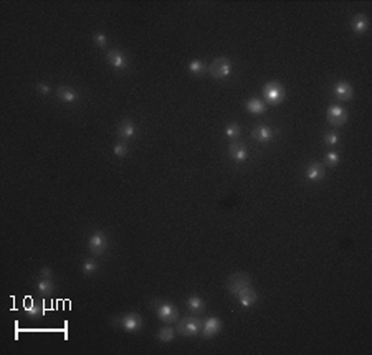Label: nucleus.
Here are the masks:
<instances>
[{
  "label": "nucleus",
  "mask_w": 372,
  "mask_h": 355,
  "mask_svg": "<svg viewBox=\"0 0 372 355\" xmlns=\"http://www.w3.org/2000/svg\"><path fill=\"white\" fill-rule=\"evenodd\" d=\"M118 322H120V326L122 327L124 331L128 332H138L142 329V317L139 316L138 313H129V314H124L122 317H118Z\"/></svg>",
  "instance_id": "obj_6"
},
{
  "label": "nucleus",
  "mask_w": 372,
  "mask_h": 355,
  "mask_svg": "<svg viewBox=\"0 0 372 355\" xmlns=\"http://www.w3.org/2000/svg\"><path fill=\"white\" fill-rule=\"evenodd\" d=\"M235 296H236L238 303L244 306V308H250V306L256 304V301H258V294H256V291L252 286L244 288L242 291H238Z\"/></svg>",
  "instance_id": "obj_13"
},
{
  "label": "nucleus",
  "mask_w": 372,
  "mask_h": 355,
  "mask_svg": "<svg viewBox=\"0 0 372 355\" xmlns=\"http://www.w3.org/2000/svg\"><path fill=\"white\" fill-rule=\"evenodd\" d=\"M252 136L256 142L265 144V142H270L274 137V131L270 126H258L255 131L252 132Z\"/></svg>",
  "instance_id": "obj_18"
},
{
  "label": "nucleus",
  "mask_w": 372,
  "mask_h": 355,
  "mask_svg": "<svg viewBox=\"0 0 372 355\" xmlns=\"http://www.w3.org/2000/svg\"><path fill=\"white\" fill-rule=\"evenodd\" d=\"M26 316H30V317H34V319H36V317H40V316H43V308L40 304H35V303H30V304H26Z\"/></svg>",
  "instance_id": "obj_25"
},
{
  "label": "nucleus",
  "mask_w": 372,
  "mask_h": 355,
  "mask_svg": "<svg viewBox=\"0 0 372 355\" xmlns=\"http://www.w3.org/2000/svg\"><path fill=\"white\" fill-rule=\"evenodd\" d=\"M332 94L336 96L339 101H351L354 96V89L351 83L348 81H338L332 86Z\"/></svg>",
  "instance_id": "obj_11"
},
{
  "label": "nucleus",
  "mask_w": 372,
  "mask_h": 355,
  "mask_svg": "<svg viewBox=\"0 0 372 355\" xmlns=\"http://www.w3.org/2000/svg\"><path fill=\"white\" fill-rule=\"evenodd\" d=\"M36 289L42 296H50L55 291V281H53V278H40L36 281Z\"/></svg>",
  "instance_id": "obj_20"
},
{
  "label": "nucleus",
  "mask_w": 372,
  "mask_h": 355,
  "mask_svg": "<svg viewBox=\"0 0 372 355\" xmlns=\"http://www.w3.org/2000/svg\"><path fill=\"white\" fill-rule=\"evenodd\" d=\"M250 284H252V279L245 273H235L227 279V288H228V291L232 294H236L238 291H242L244 288L250 286Z\"/></svg>",
  "instance_id": "obj_8"
},
{
  "label": "nucleus",
  "mask_w": 372,
  "mask_h": 355,
  "mask_svg": "<svg viewBox=\"0 0 372 355\" xmlns=\"http://www.w3.org/2000/svg\"><path fill=\"white\" fill-rule=\"evenodd\" d=\"M88 248H90V251L93 253L94 256L103 255V253L108 250V238H106V235L101 233V231H94V233H91L90 240H88Z\"/></svg>",
  "instance_id": "obj_7"
},
{
  "label": "nucleus",
  "mask_w": 372,
  "mask_h": 355,
  "mask_svg": "<svg viewBox=\"0 0 372 355\" xmlns=\"http://www.w3.org/2000/svg\"><path fill=\"white\" fill-rule=\"evenodd\" d=\"M186 304L194 314H202L204 311H206V303H204V299L200 298V296H197V294L188 296Z\"/></svg>",
  "instance_id": "obj_19"
},
{
  "label": "nucleus",
  "mask_w": 372,
  "mask_h": 355,
  "mask_svg": "<svg viewBox=\"0 0 372 355\" xmlns=\"http://www.w3.org/2000/svg\"><path fill=\"white\" fill-rule=\"evenodd\" d=\"M93 41L96 43V46H100V48L108 46V36L103 33V31H96V33L93 35Z\"/></svg>",
  "instance_id": "obj_28"
},
{
  "label": "nucleus",
  "mask_w": 372,
  "mask_h": 355,
  "mask_svg": "<svg viewBox=\"0 0 372 355\" xmlns=\"http://www.w3.org/2000/svg\"><path fill=\"white\" fill-rule=\"evenodd\" d=\"M324 175H326V169H324V165L320 162H311L304 170L306 180H310V182H320L324 179Z\"/></svg>",
  "instance_id": "obj_12"
},
{
  "label": "nucleus",
  "mask_w": 372,
  "mask_h": 355,
  "mask_svg": "<svg viewBox=\"0 0 372 355\" xmlns=\"http://www.w3.org/2000/svg\"><path fill=\"white\" fill-rule=\"evenodd\" d=\"M210 76L215 79H225L232 74V60L227 56H218L215 58L208 68Z\"/></svg>",
  "instance_id": "obj_2"
},
{
  "label": "nucleus",
  "mask_w": 372,
  "mask_h": 355,
  "mask_svg": "<svg viewBox=\"0 0 372 355\" xmlns=\"http://www.w3.org/2000/svg\"><path fill=\"white\" fill-rule=\"evenodd\" d=\"M40 278H53V271H52V268L43 266L42 270H40Z\"/></svg>",
  "instance_id": "obj_32"
},
{
  "label": "nucleus",
  "mask_w": 372,
  "mask_h": 355,
  "mask_svg": "<svg viewBox=\"0 0 372 355\" xmlns=\"http://www.w3.org/2000/svg\"><path fill=\"white\" fill-rule=\"evenodd\" d=\"M222 331V321L218 317H208L207 321H204L202 324V337L204 339H212Z\"/></svg>",
  "instance_id": "obj_10"
},
{
  "label": "nucleus",
  "mask_w": 372,
  "mask_h": 355,
  "mask_svg": "<svg viewBox=\"0 0 372 355\" xmlns=\"http://www.w3.org/2000/svg\"><path fill=\"white\" fill-rule=\"evenodd\" d=\"M188 71H190L194 76H202L206 73V64L200 60H192L188 63Z\"/></svg>",
  "instance_id": "obj_23"
},
{
  "label": "nucleus",
  "mask_w": 372,
  "mask_h": 355,
  "mask_svg": "<svg viewBox=\"0 0 372 355\" xmlns=\"http://www.w3.org/2000/svg\"><path fill=\"white\" fill-rule=\"evenodd\" d=\"M156 314L164 324H176L179 321V311L170 303H159L156 308Z\"/></svg>",
  "instance_id": "obj_4"
},
{
  "label": "nucleus",
  "mask_w": 372,
  "mask_h": 355,
  "mask_svg": "<svg viewBox=\"0 0 372 355\" xmlns=\"http://www.w3.org/2000/svg\"><path fill=\"white\" fill-rule=\"evenodd\" d=\"M246 111L252 112V114H263L266 109V104L265 101L260 99V98H250L246 101Z\"/></svg>",
  "instance_id": "obj_21"
},
{
  "label": "nucleus",
  "mask_w": 372,
  "mask_h": 355,
  "mask_svg": "<svg viewBox=\"0 0 372 355\" xmlns=\"http://www.w3.org/2000/svg\"><path fill=\"white\" fill-rule=\"evenodd\" d=\"M326 119L331 126H344L349 121V114H348V111L339 104H331L328 107Z\"/></svg>",
  "instance_id": "obj_5"
},
{
  "label": "nucleus",
  "mask_w": 372,
  "mask_h": 355,
  "mask_svg": "<svg viewBox=\"0 0 372 355\" xmlns=\"http://www.w3.org/2000/svg\"><path fill=\"white\" fill-rule=\"evenodd\" d=\"M369 17L366 13H358L354 15V18L351 20V28L356 31V33L362 35L369 30Z\"/></svg>",
  "instance_id": "obj_17"
},
{
  "label": "nucleus",
  "mask_w": 372,
  "mask_h": 355,
  "mask_svg": "<svg viewBox=\"0 0 372 355\" xmlns=\"http://www.w3.org/2000/svg\"><path fill=\"white\" fill-rule=\"evenodd\" d=\"M82 271H83V274H86V276H91V274H94L96 271H98V263H96L94 260L84 261Z\"/></svg>",
  "instance_id": "obj_26"
},
{
  "label": "nucleus",
  "mask_w": 372,
  "mask_h": 355,
  "mask_svg": "<svg viewBox=\"0 0 372 355\" xmlns=\"http://www.w3.org/2000/svg\"><path fill=\"white\" fill-rule=\"evenodd\" d=\"M158 339H159L160 342H164V344L172 342V341L176 339V331H174V327H172V326H164V327H160L159 332H158Z\"/></svg>",
  "instance_id": "obj_22"
},
{
  "label": "nucleus",
  "mask_w": 372,
  "mask_h": 355,
  "mask_svg": "<svg viewBox=\"0 0 372 355\" xmlns=\"http://www.w3.org/2000/svg\"><path fill=\"white\" fill-rule=\"evenodd\" d=\"M228 155L235 162H245L248 157V150L244 142H232L228 146Z\"/></svg>",
  "instance_id": "obj_15"
},
{
  "label": "nucleus",
  "mask_w": 372,
  "mask_h": 355,
  "mask_svg": "<svg viewBox=\"0 0 372 355\" xmlns=\"http://www.w3.org/2000/svg\"><path fill=\"white\" fill-rule=\"evenodd\" d=\"M324 162L328 165H331V167H336V165H339V162H341V157H339L338 152H334V150H331V152L326 154L324 157Z\"/></svg>",
  "instance_id": "obj_27"
},
{
  "label": "nucleus",
  "mask_w": 372,
  "mask_h": 355,
  "mask_svg": "<svg viewBox=\"0 0 372 355\" xmlns=\"http://www.w3.org/2000/svg\"><path fill=\"white\" fill-rule=\"evenodd\" d=\"M112 152H114L116 157H124V155L129 152V149H128V146L124 142H118L114 146V149H112Z\"/></svg>",
  "instance_id": "obj_30"
},
{
  "label": "nucleus",
  "mask_w": 372,
  "mask_h": 355,
  "mask_svg": "<svg viewBox=\"0 0 372 355\" xmlns=\"http://www.w3.org/2000/svg\"><path fill=\"white\" fill-rule=\"evenodd\" d=\"M263 99L266 101V104L272 106H278L282 104L284 98H286V91H284V86L280 81H270L263 86Z\"/></svg>",
  "instance_id": "obj_1"
},
{
  "label": "nucleus",
  "mask_w": 372,
  "mask_h": 355,
  "mask_svg": "<svg viewBox=\"0 0 372 355\" xmlns=\"http://www.w3.org/2000/svg\"><path fill=\"white\" fill-rule=\"evenodd\" d=\"M202 324L204 322L198 317H186V319H180L179 324H177V332L184 337H196L202 332Z\"/></svg>",
  "instance_id": "obj_3"
},
{
  "label": "nucleus",
  "mask_w": 372,
  "mask_h": 355,
  "mask_svg": "<svg viewBox=\"0 0 372 355\" xmlns=\"http://www.w3.org/2000/svg\"><path fill=\"white\" fill-rule=\"evenodd\" d=\"M138 132V127L134 124V121L131 119H124L120 122V126H118V136L121 139H132L136 136Z\"/></svg>",
  "instance_id": "obj_16"
},
{
  "label": "nucleus",
  "mask_w": 372,
  "mask_h": 355,
  "mask_svg": "<svg viewBox=\"0 0 372 355\" xmlns=\"http://www.w3.org/2000/svg\"><path fill=\"white\" fill-rule=\"evenodd\" d=\"M240 132H242V127L236 124V122H230V124H227V127H225V131H224V134L228 139H236L240 136Z\"/></svg>",
  "instance_id": "obj_24"
},
{
  "label": "nucleus",
  "mask_w": 372,
  "mask_h": 355,
  "mask_svg": "<svg viewBox=\"0 0 372 355\" xmlns=\"http://www.w3.org/2000/svg\"><path fill=\"white\" fill-rule=\"evenodd\" d=\"M35 89L38 91L40 94H43V96H46V94L52 93V86H48L46 83H38V84L35 86Z\"/></svg>",
  "instance_id": "obj_31"
},
{
  "label": "nucleus",
  "mask_w": 372,
  "mask_h": 355,
  "mask_svg": "<svg viewBox=\"0 0 372 355\" xmlns=\"http://www.w3.org/2000/svg\"><path fill=\"white\" fill-rule=\"evenodd\" d=\"M324 142L328 144V146H336V144L339 142V134L336 131H330L326 132L324 136Z\"/></svg>",
  "instance_id": "obj_29"
},
{
  "label": "nucleus",
  "mask_w": 372,
  "mask_h": 355,
  "mask_svg": "<svg viewBox=\"0 0 372 355\" xmlns=\"http://www.w3.org/2000/svg\"><path fill=\"white\" fill-rule=\"evenodd\" d=\"M56 98L60 99L62 103L72 104V103H76L78 101V93L72 88V86L62 84V86H58V89H56Z\"/></svg>",
  "instance_id": "obj_14"
},
{
  "label": "nucleus",
  "mask_w": 372,
  "mask_h": 355,
  "mask_svg": "<svg viewBox=\"0 0 372 355\" xmlns=\"http://www.w3.org/2000/svg\"><path fill=\"white\" fill-rule=\"evenodd\" d=\"M106 60H108V63H110L112 68L121 69V71H124V69L128 68V64H129L126 55H124L121 50H116V48H114V50H110V51L106 53Z\"/></svg>",
  "instance_id": "obj_9"
}]
</instances>
